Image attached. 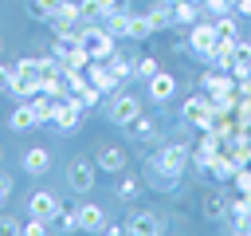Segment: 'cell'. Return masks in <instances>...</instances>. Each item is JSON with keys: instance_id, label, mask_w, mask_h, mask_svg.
<instances>
[{"instance_id": "f35d334b", "label": "cell", "mask_w": 251, "mask_h": 236, "mask_svg": "<svg viewBox=\"0 0 251 236\" xmlns=\"http://www.w3.org/2000/svg\"><path fill=\"white\" fill-rule=\"evenodd\" d=\"M0 232H20V224L12 216H0Z\"/></svg>"}, {"instance_id": "52a82bcc", "label": "cell", "mask_w": 251, "mask_h": 236, "mask_svg": "<svg viewBox=\"0 0 251 236\" xmlns=\"http://www.w3.org/2000/svg\"><path fill=\"white\" fill-rule=\"evenodd\" d=\"M126 232H129V236H157V232H165V220H161L157 208H137V212L126 220Z\"/></svg>"}, {"instance_id": "4dcf8cb0", "label": "cell", "mask_w": 251, "mask_h": 236, "mask_svg": "<svg viewBox=\"0 0 251 236\" xmlns=\"http://www.w3.org/2000/svg\"><path fill=\"white\" fill-rule=\"evenodd\" d=\"M31 8H35V16H43V20H51V16H55V12L63 8V0H35Z\"/></svg>"}, {"instance_id": "e575fe53", "label": "cell", "mask_w": 251, "mask_h": 236, "mask_svg": "<svg viewBox=\"0 0 251 236\" xmlns=\"http://www.w3.org/2000/svg\"><path fill=\"white\" fill-rule=\"evenodd\" d=\"M78 98H82V106H98V102H102V90H98V87L90 83V87H86V90H82Z\"/></svg>"}, {"instance_id": "ab89813d", "label": "cell", "mask_w": 251, "mask_h": 236, "mask_svg": "<svg viewBox=\"0 0 251 236\" xmlns=\"http://www.w3.org/2000/svg\"><path fill=\"white\" fill-rule=\"evenodd\" d=\"M235 12L239 16H251V0H235Z\"/></svg>"}, {"instance_id": "f1b7e54d", "label": "cell", "mask_w": 251, "mask_h": 236, "mask_svg": "<svg viewBox=\"0 0 251 236\" xmlns=\"http://www.w3.org/2000/svg\"><path fill=\"white\" fill-rule=\"evenodd\" d=\"M78 12H82V24L102 20V4H98V0H78Z\"/></svg>"}, {"instance_id": "b9f144b4", "label": "cell", "mask_w": 251, "mask_h": 236, "mask_svg": "<svg viewBox=\"0 0 251 236\" xmlns=\"http://www.w3.org/2000/svg\"><path fill=\"white\" fill-rule=\"evenodd\" d=\"M0 157H4V149H0Z\"/></svg>"}, {"instance_id": "ac0fdd59", "label": "cell", "mask_w": 251, "mask_h": 236, "mask_svg": "<svg viewBox=\"0 0 251 236\" xmlns=\"http://www.w3.org/2000/svg\"><path fill=\"white\" fill-rule=\"evenodd\" d=\"M129 134H133V138H141V142H153V138L161 134V126H157V118H145V114H137V118L129 122Z\"/></svg>"}, {"instance_id": "d4e9b609", "label": "cell", "mask_w": 251, "mask_h": 236, "mask_svg": "<svg viewBox=\"0 0 251 236\" xmlns=\"http://www.w3.org/2000/svg\"><path fill=\"white\" fill-rule=\"evenodd\" d=\"M149 35H153L149 16H133V24H129V39H149Z\"/></svg>"}, {"instance_id": "2e32d148", "label": "cell", "mask_w": 251, "mask_h": 236, "mask_svg": "<svg viewBox=\"0 0 251 236\" xmlns=\"http://www.w3.org/2000/svg\"><path fill=\"white\" fill-rule=\"evenodd\" d=\"M129 24H133V12H129V8H118V12L106 16L102 28H106L110 35H118V39H129Z\"/></svg>"}, {"instance_id": "4316f807", "label": "cell", "mask_w": 251, "mask_h": 236, "mask_svg": "<svg viewBox=\"0 0 251 236\" xmlns=\"http://www.w3.org/2000/svg\"><path fill=\"white\" fill-rule=\"evenodd\" d=\"M51 20H71V24H82V12H78V4H71V0H63V8L51 16Z\"/></svg>"}, {"instance_id": "4fadbf2b", "label": "cell", "mask_w": 251, "mask_h": 236, "mask_svg": "<svg viewBox=\"0 0 251 236\" xmlns=\"http://www.w3.org/2000/svg\"><path fill=\"white\" fill-rule=\"evenodd\" d=\"M145 87H149V98H153V102H169V98L176 94V79H173L169 71L149 75V83H145Z\"/></svg>"}, {"instance_id": "d590c367", "label": "cell", "mask_w": 251, "mask_h": 236, "mask_svg": "<svg viewBox=\"0 0 251 236\" xmlns=\"http://www.w3.org/2000/svg\"><path fill=\"white\" fill-rule=\"evenodd\" d=\"M8 197H12V177H8V173H0V212H4Z\"/></svg>"}, {"instance_id": "6da1fadb", "label": "cell", "mask_w": 251, "mask_h": 236, "mask_svg": "<svg viewBox=\"0 0 251 236\" xmlns=\"http://www.w3.org/2000/svg\"><path fill=\"white\" fill-rule=\"evenodd\" d=\"M75 43H82L90 59H110V55H114V43H118V35H110L106 28H98V24L90 20V24H82V28H78Z\"/></svg>"}, {"instance_id": "3957f363", "label": "cell", "mask_w": 251, "mask_h": 236, "mask_svg": "<svg viewBox=\"0 0 251 236\" xmlns=\"http://www.w3.org/2000/svg\"><path fill=\"white\" fill-rule=\"evenodd\" d=\"M188 157H192V149H188V146H180V142H169V146H161V149L149 157V165H157V169H165V173L180 177V173L188 169Z\"/></svg>"}, {"instance_id": "ffe728a7", "label": "cell", "mask_w": 251, "mask_h": 236, "mask_svg": "<svg viewBox=\"0 0 251 236\" xmlns=\"http://www.w3.org/2000/svg\"><path fill=\"white\" fill-rule=\"evenodd\" d=\"M55 102H59V98H51V94H43V90H39V94L31 98V110H35V118H39V126H51V114H55Z\"/></svg>"}, {"instance_id": "7a4b0ae2", "label": "cell", "mask_w": 251, "mask_h": 236, "mask_svg": "<svg viewBox=\"0 0 251 236\" xmlns=\"http://www.w3.org/2000/svg\"><path fill=\"white\" fill-rule=\"evenodd\" d=\"M82 98L78 94H67V98H59L55 102V114H51V126H55V134H75L78 126H82Z\"/></svg>"}, {"instance_id": "44dd1931", "label": "cell", "mask_w": 251, "mask_h": 236, "mask_svg": "<svg viewBox=\"0 0 251 236\" xmlns=\"http://www.w3.org/2000/svg\"><path fill=\"white\" fill-rule=\"evenodd\" d=\"M204 216L208 220H227V201L220 193H204Z\"/></svg>"}, {"instance_id": "8992f818", "label": "cell", "mask_w": 251, "mask_h": 236, "mask_svg": "<svg viewBox=\"0 0 251 236\" xmlns=\"http://www.w3.org/2000/svg\"><path fill=\"white\" fill-rule=\"evenodd\" d=\"M94 169H98V161L75 157V161L67 165V185H71L75 193H90V189H94Z\"/></svg>"}, {"instance_id": "7c38bea8", "label": "cell", "mask_w": 251, "mask_h": 236, "mask_svg": "<svg viewBox=\"0 0 251 236\" xmlns=\"http://www.w3.org/2000/svg\"><path fill=\"white\" fill-rule=\"evenodd\" d=\"M94 161H98L102 173H122V169L129 165V149H126V146H102Z\"/></svg>"}, {"instance_id": "d6986e66", "label": "cell", "mask_w": 251, "mask_h": 236, "mask_svg": "<svg viewBox=\"0 0 251 236\" xmlns=\"http://www.w3.org/2000/svg\"><path fill=\"white\" fill-rule=\"evenodd\" d=\"M196 16H200V4H192V0H173V24L192 28V24H196Z\"/></svg>"}, {"instance_id": "277c9868", "label": "cell", "mask_w": 251, "mask_h": 236, "mask_svg": "<svg viewBox=\"0 0 251 236\" xmlns=\"http://www.w3.org/2000/svg\"><path fill=\"white\" fill-rule=\"evenodd\" d=\"M137 114H141V102H137L129 90H114V94H110V102H106V118H110L114 126H129Z\"/></svg>"}, {"instance_id": "7402d4cb", "label": "cell", "mask_w": 251, "mask_h": 236, "mask_svg": "<svg viewBox=\"0 0 251 236\" xmlns=\"http://www.w3.org/2000/svg\"><path fill=\"white\" fill-rule=\"evenodd\" d=\"M141 185H145L141 177H133V173H126V177H122V181L114 185V193H118V201H133V197L141 193Z\"/></svg>"}, {"instance_id": "7bdbcfd3", "label": "cell", "mask_w": 251, "mask_h": 236, "mask_svg": "<svg viewBox=\"0 0 251 236\" xmlns=\"http://www.w3.org/2000/svg\"><path fill=\"white\" fill-rule=\"evenodd\" d=\"M231 4H235V0H231Z\"/></svg>"}, {"instance_id": "60d3db41", "label": "cell", "mask_w": 251, "mask_h": 236, "mask_svg": "<svg viewBox=\"0 0 251 236\" xmlns=\"http://www.w3.org/2000/svg\"><path fill=\"white\" fill-rule=\"evenodd\" d=\"M192 4H204V0H192Z\"/></svg>"}, {"instance_id": "83f0119b", "label": "cell", "mask_w": 251, "mask_h": 236, "mask_svg": "<svg viewBox=\"0 0 251 236\" xmlns=\"http://www.w3.org/2000/svg\"><path fill=\"white\" fill-rule=\"evenodd\" d=\"M106 63H110V71H114V75H118V79H122V83H126V79H129V75H133V71H137V67H133V63H126V59H118V55H110V59H106Z\"/></svg>"}, {"instance_id": "836d02e7", "label": "cell", "mask_w": 251, "mask_h": 236, "mask_svg": "<svg viewBox=\"0 0 251 236\" xmlns=\"http://www.w3.org/2000/svg\"><path fill=\"white\" fill-rule=\"evenodd\" d=\"M157 71H161V67H157V59H153V55H141V59H137V75H145V79H149V75H157Z\"/></svg>"}, {"instance_id": "484cf974", "label": "cell", "mask_w": 251, "mask_h": 236, "mask_svg": "<svg viewBox=\"0 0 251 236\" xmlns=\"http://www.w3.org/2000/svg\"><path fill=\"white\" fill-rule=\"evenodd\" d=\"M51 28H55V35H59V39H67V43H71V39L78 35V28H82V24H71V20H51Z\"/></svg>"}, {"instance_id": "74e56055", "label": "cell", "mask_w": 251, "mask_h": 236, "mask_svg": "<svg viewBox=\"0 0 251 236\" xmlns=\"http://www.w3.org/2000/svg\"><path fill=\"white\" fill-rule=\"evenodd\" d=\"M98 4H102V20H106L110 12H118V8H122V0H98Z\"/></svg>"}, {"instance_id": "e0dca14e", "label": "cell", "mask_w": 251, "mask_h": 236, "mask_svg": "<svg viewBox=\"0 0 251 236\" xmlns=\"http://www.w3.org/2000/svg\"><path fill=\"white\" fill-rule=\"evenodd\" d=\"M176 181H180V177H173V173H165V169L149 165V181H145V185H149L153 193H176Z\"/></svg>"}, {"instance_id": "8d00e7d4", "label": "cell", "mask_w": 251, "mask_h": 236, "mask_svg": "<svg viewBox=\"0 0 251 236\" xmlns=\"http://www.w3.org/2000/svg\"><path fill=\"white\" fill-rule=\"evenodd\" d=\"M8 87H12V67L0 63V94H8Z\"/></svg>"}, {"instance_id": "cb8c5ba5", "label": "cell", "mask_w": 251, "mask_h": 236, "mask_svg": "<svg viewBox=\"0 0 251 236\" xmlns=\"http://www.w3.org/2000/svg\"><path fill=\"white\" fill-rule=\"evenodd\" d=\"M227 216H231V224H235V220H243V216H251V197H243V193H239V197L227 205Z\"/></svg>"}, {"instance_id": "9c48e42d", "label": "cell", "mask_w": 251, "mask_h": 236, "mask_svg": "<svg viewBox=\"0 0 251 236\" xmlns=\"http://www.w3.org/2000/svg\"><path fill=\"white\" fill-rule=\"evenodd\" d=\"M86 79H90L102 94H114V90L122 87V79L110 71V63H106V59H90V63H86Z\"/></svg>"}, {"instance_id": "30bf717a", "label": "cell", "mask_w": 251, "mask_h": 236, "mask_svg": "<svg viewBox=\"0 0 251 236\" xmlns=\"http://www.w3.org/2000/svg\"><path fill=\"white\" fill-rule=\"evenodd\" d=\"M27 212L51 224V220L59 216V201H55V193H47V189H35V193L27 197Z\"/></svg>"}, {"instance_id": "d6a6232c", "label": "cell", "mask_w": 251, "mask_h": 236, "mask_svg": "<svg viewBox=\"0 0 251 236\" xmlns=\"http://www.w3.org/2000/svg\"><path fill=\"white\" fill-rule=\"evenodd\" d=\"M200 8H208V12H212V16H227V12H231V8H235V4H231V0H204V4H200Z\"/></svg>"}, {"instance_id": "8fae6325", "label": "cell", "mask_w": 251, "mask_h": 236, "mask_svg": "<svg viewBox=\"0 0 251 236\" xmlns=\"http://www.w3.org/2000/svg\"><path fill=\"white\" fill-rule=\"evenodd\" d=\"M75 216H78V232H102L106 228V208L94 201H82L75 208Z\"/></svg>"}, {"instance_id": "1f68e13d", "label": "cell", "mask_w": 251, "mask_h": 236, "mask_svg": "<svg viewBox=\"0 0 251 236\" xmlns=\"http://www.w3.org/2000/svg\"><path fill=\"white\" fill-rule=\"evenodd\" d=\"M231 181H235V185H239V193H243V197H251V169H247V165H239V169H235V177H231Z\"/></svg>"}, {"instance_id": "ba28073f", "label": "cell", "mask_w": 251, "mask_h": 236, "mask_svg": "<svg viewBox=\"0 0 251 236\" xmlns=\"http://www.w3.org/2000/svg\"><path fill=\"white\" fill-rule=\"evenodd\" d=\"M216 24H192L188 28V47L196 51V59H208L212 55V47H216Z\"/></svg>"}, {"instance_id": "5b68a950", "label": "cell", "mask_w": 251, "mask_h": 236, "mask_svg": "<svg viewBox=\"0 0 251 236\" xmlns=\"http://www.w3.org/2000/svg\"><path fill=\"white\" fill-rule=\"evenodd\" d=\"M39 90H43V79H39V71H16V67H12V87H8V94H12V98H20V102H31Z\"/></svg>"}, {"instance_id": "f546056e", "label": "cell", "mask_w": 251, "mask_h": 236, "mask_svg": "<svg viewBox=\"0 0 251 236\" xmlns=\"http://www.w3.org/2000/svg\"><path fill=\"white\" fill-rule=\"evenodd\" d=\"M20 232H24V236H43V232H47V220H39V216L27 212V224H20Z\"/></svg>"}, {"instance_id": "5bb4252c", "label": "cell", "mask_w": 251, "mask_h": 236, "mask_svg": "<svg viewBox=\"0 0 251 236\" xmlns=\"http://www.w3.org/2000/svg\"><path fill=\"white\" fill-rule=\"evenodd\" d=\"M8 130H12V134H27V130H39V118H35L31 102H20V106L8 114Z\"/></svg>"}, {"instance_id": "603a6c76", "label": "cell", "mask_w": 251, "mask_h": 236, "mask_svg": "<svg viewBox=\"0 0 251 236\" xmlns=\"http://www.w3.org/2000/svg\"><path fill=\"white\" fill-rule=\"evenodd\" d=\"M216 35L224 39V43H235L239 35H235V20H231V12L227 16H216Z\"/></svg>"}, {"instance_id": "9a60e30c", "label": "cell", "mask_w": 251, "mask_h": 236, "mask_svg": "<svg viewBox=\"0 0 251 236\" xmlns=\"http://www.w3.org/2000/svg\"><path fill=\"white\" fill-rule=\"evenodd\" d=\"M20 165H24V173H31V177H43V173L51 169V153H47L43 146H31V149H24Z\"/></svg>"}]
</instances>
